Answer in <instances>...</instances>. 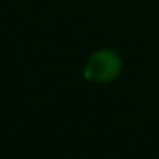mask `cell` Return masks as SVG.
<instances>
[{
	"mask_svg": "<svg viewBox=\"0 0 159 159\" xmlns=\"http://www.w3.org/2000/svg\"><path fill=\"white\" fill-rule=\"evenodd\" d=\"M121 66H123V62H121L117 52L99 51L87 61L85 69H83V75L91 83H111L119 77Z\"/></svg>",
	"mask_w": 159,
	"mask_h": 159,
	"instance_id": "cell-1",
	"label": "cell"
}]
</instances>
